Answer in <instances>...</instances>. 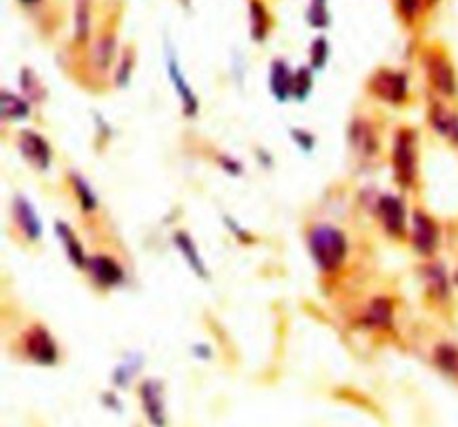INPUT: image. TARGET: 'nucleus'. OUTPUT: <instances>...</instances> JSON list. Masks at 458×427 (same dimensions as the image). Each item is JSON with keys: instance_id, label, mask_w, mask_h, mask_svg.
Masks as SVG:
<instances>
[{"instance_id": "f257e3e1", "label": "nucleus", "mask_w": 458, "mask_h": 427, "mask_svg": "<svg viewBox=\"0 0 458 427\" xmlns=\"http://www.w3.org/2000/svg\"><path fill=\"white\" fill-rule=\"evenodd\" d=\"M307 249L313 267L322 276H338L349 260V237L331 222H316L307 228Z\"/></svg>"}, {"instance_id": "f03ea898", "label": "nucleus", "mask_w": 458, "mask_h": 427, "mask_svg": "<svg viewBox=\"0 0 458 427\" xmlns=\"http://www.w3.org/2000/svg\"><path fill=\"white\" fill-rule=\"evenodd\" d=\"M392 173L401 191H414L420 179L419 130L401 125L392 134Z\"/></svg>"}, {"instance_id": "7ed1b4c3", "label": "nucleus", "mask_w": 458, "mask_h": 427, "mask_svg": "<svg viewBox=\"0 0 458 427\" xmlns=\"http://www.w3.org/2000/svg\"><path fill=\"white\" fill-rule=\"evenodd\" d=\"M420 67H423L434 97L452 103L458 101V70L447 52L438 47H428L420 54Z\"/></svg>"}, {"instance_id": "20e7f679", "label": "nucleus", "mask_w": 458, "mask_h": 427, "mask_svg": "<svg viewBox=\"0 0 458 427\" xmlns=\"http://www.w3.org/2000/svg\"><path fill=\"white\" fill-rule=\"evenodd\" d=\"M365 88L371 98L389 107L407 106L411 97L410 74L405 70H396V67H378V70H374L367 79Z\"/></svg>"}, {"instance_id": "39448f33", "label": "nucleus", "mask_w": 458, "mask_h": 427, "mask_svg": "<svg viewBox=\"0 0 458 427\" xmlns=\"http://www.w3.org/2000/svg\"><path fill=\"white\" fill-rule=\"evenodd\" d=\"M374 218L378 219L385 235L394 242H407L410 237L411 213L405 197L398 192H383L374 200Z\"/></svg>"}, {"instance_id": "423d86ee", "label": "nucleus", "mask_w": 458, "mask_h": 427, "mask_svg": "<svg viewBox=\"0 0 458 427\" xmlns=\"http://www.w3.org/2000/svg\"><path fill=\"white\" fill-rule=\"evenodd\" d=\"M410 242L411 251H414L419 258L432 260L437 258L438 251L443 246V226L432 213H428L425 209H414L411 210L410 219Z\"/></svg>"}, {"instance_id": "0eeeda50", "label": "nucleus", "mask_w": 458, "mask_h": 427, "mask_svg": "<svg viewBox=\"0 0 458 427\" xmlns=\"http://www.w3.org/2000/svg\"><path fill=\"white\" fill-rule=\"evenodd\" d=\"M419 280L428 300H432L434 304L452 303V295L456 291L454 273L447 271V267L441 260H425L419 267Z\"/></svg>"}, {"instance_id": "6e6552de", "label": "nucleus", "mask_w": 458, "mask_h": 427, "mask_svg": "<svg viewBox=\"0 0 458 427\" xmlns=\"http://www.w3.org/2000/svg\"><path fill=\"white\" fill-rule=\"evenodd\" d=\"M16 148L21 152V157L25 159V164L30 168H34L36 173H47L54 164V150L52 143L45 134H40L38 130L31 128H21L16 134Z\"/></svg>"}, {"instance_id": "1a4fd4ad", "label": "nucleus", "mask_w": 458, "mask_h": 427, "mask_svg": "<svg viewBox=\"0 0 458 427\" xmlns=\"http://www.w3.org/2000/svg\"><path fill=\"white\" fill-rule=\"evenodd\" d=\"M425 116H428V125L432 128V132L437 137H441L447 146L458 150V107L454 103L432 94L428 98V112H425Z\"/></svg>"}, {"instance_id": "9d476101", "label": "nucleus", "mask_w": 458, "mask_h": 427, "mask_svg": "<svg viewBox=\"0 0 458 427\" xmlns=\"http://www.w3.org/2000/svg\"><path fill=\"white\" fill-rule=\"evenodd\" d=\"M85 276L89 278L98 291H114L125 285V269L114 255L92 253L85 267Z\"/></svg>"}, {"instance_id": "9b49d317", "label": "nucleus", "mask_w": 458, "mask_h": 427, "mask_svg": "<svg viewBox=\"0 0 458 427\" xmlns=\"http://www.w3.org/2000/svg\"><path fill=\"white\" fill-rule=\"evenodd\" d=\"M21 340H22V352H25V356L30 358L31 363H36V365L49 367L58 363L56 338L49 334L47 327L34 322V325L27 327Z\"/></svg>"}, {"instance_id": "f8f14e48", "label": "nucleus", "mask_w": 458, "mask_h": 427, "mask_svg": "<svg viewBox=\"0 0 458 427\" xmlns=\"http://www.w3.org/2000/svg\"><path fill=\"white\" fill-rule=\"evenodd\" d=\"M347 143L358 159L371 161L374 157L380 155V137L376 132L374 121L362 115H356L349 121Z\"/></svg>"}, {"instance_id": "ddd939ff", "label": "nucleus", "mask_w": 458, "mask_h": 427, "mask_svg": "<svg viewBox=\"0 0 458 427\" xmlns=\"http://www.w3.org/2000/svg\"><path fill=\"white\" fill-rule=\"evenodd\" d=\"M9 213H12V222L16 226V231L21 233L22 240L30 242V244H36V242L43 240V222H40L38 210H36V206L22 192H16L12 197Z\"/></svg>"}, {"instance_id": "4468645a", "label": "nucleus", "mask_w": 458, "mask_h": 427, "mask_svg": "<svg viewBox=\"0 0 458 427\" xmlns=\"http://www.w3.org/2000/svg\"><path fill=\"white\" fill-rule=\"evenodd\" d=\"M165 70H168V79L174 88V97L179 98V106H182V115L186 119H195L199 115L201 101L195 90H192L191 81L183 74L182 63H179V58L174 54H168V58H165Z\"/></svg>"}, {"instance_id": "2eb2a0df", "label": "nucleus", "mask_w": 458, "mask_h": 427, "mask_svg": "<svg viewBox=\"0 0 458 427\" xmlns=\"http://www.w3.org/2000/svg\"><path fill=\"white\" fill-rule=\"evenodd\" d=\"M170 242H173L174 251L183 258V262L188 264L192 276H197L199 280H210L208 264H206L204 255H201L199 246H197V242L192 240L191 233L183 231V228H177V231H173V235H170Z\"/></svg>"}, {"instance_id": "dca6fc26", "label": "nucleus", "mask_w": 458, "mask_h": 427, "mask_svg": "<svg viewBox=\"0 0 458 427\" xmlns=\"http://www.w3.org/2000/svg\"><path fill=\"white\" fill-rule=\"evenodd\" d=\"M54 233H56V240L61 242L63 253H65V260L70 262V267L74 269V271L85 273L89 255L88 251H85V244L81 242V237L76 235V231L72 228V224L56 219V222H54Z\"/></svg>"}, {"instance_id": "f3484780", "label": "nucleus", "mask_w": 458, "mask_h": 427, "mask_svg": "<svg viewBox=\"0 0 458 427\" xmlns=\"http://www.w3.org/2000/svg\"><path fill=\"white\" fill-rule=\"evenodd\" d=\"M394 312H396V303L389 295H376L367 303L365 312H362V327L367 329H392L394 327Z\"/></svg>"}, {"instance_id": "a211bd4d", "label": "nucleus", "mask_w": 458, "mask_h": 427, "mask_svg": "<svg viewBox=\"0 0 458 427\" xmlns=\"http://www.w3.org/2000/svg\"><path fill=\"white\" fill-rule=\"evenodd\" d=\"M293 76L295 70L284 58H276L268 67V92L277 103L293 101Z\"/></svg>"}, {"instance_id": "6ab92c4d", "label": "nucleus", "mask_w": 458, "mask_h": 427, "mask_svg": "<svg viewBox=\"0 0 458 427\" xmlns=\"http://www.w3.org/2000/svg\"><path fill=\"white\" fill-rule=\"evenodd\" d=\"M67 184H70V191L74 195L76 204H79V210L89 218V215H97L98 209H101V201H98L97 191H94L92 184L88 182L85 175H81L79 170H70L67 173Z\"/></svg>"}, {"instance_id": "aec40b11", "label": "nucleus", "mask_w": 458, "mask_h": 427, "mask_svg": "<svg viewBox=\"0 0 458 427\" xmlns=\"http://www.w3.org/2000/svg\"><path fill=\"white\" fill-rule=\"evenodd\" d=\"M143 412L148 421L155 427H165V406H164V388L157 380H143L139 388Z\"/></svg>"}, {"instance_id": "412c9836", "label": "nucleus", "mask_w": 458, "mask_h": 427, "mask_svg": "<svg viewBox=\"0 0 458 427\" xmlns=\"http://www.w3.org/2000/svg\"><path fill=\"white\" fill-rule=\"evenodd\" d=\"M31 106L21 92H12L9 88L0 90V119L3 124H21L31 116Z\"/></svg>"}, {"instance_id": "4be33fe9", "label": "nucleus", "mask_w": 458, "mask_h": 427, "mask_svg": "<svg viewBox=\"0 0 458 427\" xmlns=\"http://www.w3.org/2000/svg\"><path fill=\"white\" fill-rule=\"evenodd\" d=\"M116 61H119V43H116V36L103 34L92 47L94 70L98 74H106V72H110L112 65H116Z\"/></svg>"}, {"instance_id": "5701e85b", "label": "nucleus", "mask_w": 458, "mask_h": 427, "mask_svg": "<svg viewBox=\"0 0 458 427\" xmlns=\"http://www.w3.org/2000/svg\"><path fill=\"white\" fill-rule=\"evenodd\" d=\"M249 31L255 43H264L271 34V13L262 0H249Z\"/></svg>"}, {"instance_id": "b1692460", "label": "nucleus", "mask_w": 458, "mask_h": 427, "mask_svg": "<svg viewBox=\"0 0 458 427\" xmlns=\"http://www.w3.org/2000/svg\"><path fill=\"white\" fill-rule=\"evenodd\" d=\"M18 90H21V94L27 101L36 103V106H40V103L47 98V88H45L40 76L36 74L31 67H22V70L18 72Z\"/></svg>"}, {"instance_id": "393cba45", "label": "nucleus", "mask_w": 458, "mask_h": 427, "mask_svg": "<svg viewBox=\"0 0 458 427\" xmlns=\"http://www.w3.org/2000/svg\"><path fill=\"white\" fill-rule=\"evenodd\" d=\"M432 361L443 374L450 376V379H458V345L456 343H450V340L438 343L437 347H434Z\"/></svg>"}, {"instance_id": "a878e982", "label": "nucleus", "mask_w": 458, "mask_h": 427, "mask_svg": "<svg viewBox=\"0 0 458 427\" xmlns=\"http://www.w3.org/2000/svg\"><path fill=\"white\" fill-rule=\"evenodd\" d=\"M89 31H92V7L89 0H76L74 9V40L79 45L89 43Z\"/></svg>"}, {"instance_id": "bb28decb", "label": "nucleus", "mask_w": 458, "mask_h": 427, "mask_svg": "<svg viewBox=\"0 0 458 427\" xmlns=\"http://www.w3.org/2000/svg\"><path fill=\"white\" fill-rule=\"evenodd\" d=\"M134 65H137V56H134V49L128 47L116 61L114 72H112V83H114L116 90H125L132 81Z\"/></svg>"}, {"instance_id": "cd10ccee", "label": "nucleus", "mask_w": 458, "mask_h": 427, "mask_svg": "<svg viewBox=\"0 0 458 427\" xmlns=\"http://www.w3.org/2000/svg\"><path fill=\"white\" fill-rule=\"evenodd\" d=\"M313 85H316V72L311 70V65L295 67L293 101H298V103L309 101V97L313 94Z\"/></svg>"}, {"instance_id": "c85d7f7f", "label": "nucleus", "mask_w": 458, "mask_h": 427, "mask_svg": "<svg viewBox=\"0 0 458 427\" xmlns=\"http://www.w3.org/2000/svg\"><path fill=\"white\" fill-rule=\"evenodd\" d=\"M331 58V45L325 36H318L309 47V65L313 72H322Z\"/></svg>"}, {"instance_id": "c756f323", "label": "nucleus", "mask_w": 458, "mask_h": 427, "mask_svg": "<svg viewBox=\"0 0 458 427\" xmlns=\"http://www.w3.org/2000/svg\"><path fill=\"white\" fill-rule=\"evenodd\" d=\"M215 164H217V168L222 170L224 175H228V177L237 179V177H244V161L240 159V157L231 155V152H215Z\"/></svg>"}, {"instance_id": "7c9ffc66", "label": "nucleus", "mask_w": 458, "mask_h": 427, "mask_svg": "<svg viewBox=\"0 0 458 427\" xmlns=\"http://www.w3.org/2000/svg\"><path fill=\"white\" fill-rule=\"evenodd\" d=\"M289 137L291 141L295 143V148H298L300 152H304V155H311V152L316 150L318 137L309 128H291Z\"/></svg>"}, {"instance_id": "2f4dec72", "label": "nucleus", "mask_w": 458, "mask_h": 427, "mask_svg": "<svg viewBox=\"0 0 458 427\" xmlns=\"http://www.w3.org/2000/svg\"><path fill=\"white\" fill-rule=\"evenodd\" d=\"M307 21L309 25L316 27V30H327V27L331 25V13H329V7L322 3H313L309 4L307 9Z\"/></svg>"}, {"instance_id": "473e14b6", "label": "nucleus", "mask_w": 458, "mask_h": 427, "mask_svg": "<svg viewBox=\"0 0 458 427\" xmlns=\"http://www.w3.org/2000/svg\"><path fill=\"white\" fill-rule=\"evenodd\" d=\"M222 222H224V226L228 228V233H231V235L235 237V240L240 242V244H244V246H250V244H255V242H258V237H255L253 233L249 231V228H246V226H242V224L237 222L235 218H231V215H224V218H222Z\"/></svg>"}, {"instance_id": "72a5a7b5", "label": "nucleus", "mask_w": 458, "mask_h": 427, "mask_svg": "<svg viewBox=\"0 0 458 427\" xmlns=\"http://www.w3.org/2000/svg\"><path fill=\"white\" fill-rule=\"evenodd\" d=\"M139 367H141V361H139V358L137 361H132V358H125V361L114 370V376H112L114 385H119V388H128L130 380H132V376L137 374Z\"/></svg>"}, {"instance_id": "f704fd0d", "label": "nucleus", "mask_w": 458, "mask_h": 427, "mask_svg": "<svg viewBox=\"0 0 458 427\" xmlns=\"http://www.w3.org/2000/svg\"><path fill=\"white\" fill-rule=\"evenodd\" d=\"M425 4H428V0H396L398 13H401L403 21H405L407 25H411V22L419 18V13L423 12Z\"/></svg>"}, {"instance_id": "c9c22d12", "label": "nucleus", "mask_w": 458, "mask_h": 427, "mask_svg": "<svg viewBox=\"0 0 458 427\" xmlns=\"http://www.w3.org/2000/svg\"><path fill=\"white\" fill-rule=\"evenodd\" d=\"M94 121H97V130H98V134H101V139H106V141H110V139H112V128H110V124H107V121L103 119L101 115H94Z\"/></svg>"}, {"instance_id": "e433bc0d", "label": "nucleus", "mask_w": 458, "mask_h": 427, "mask_svg": "<svg viewBox=\"0 0 458 427\" xmlns=\"http://www.w3.org/2000/svg\"><path fill=\"white\" fill-rule=\"evenodd\" d=\"M258 157H259V164L264 166V168H273V155L268 150H264V148H258Z\"/></svg>"}, {"instance_id": "4c0bfd02", "label": "nucleus", "mask_w": 458, "mask_h": 427, "mask_svg": "<svg viewBox=\"0 0 458 427\" xmlns=\"http://www.w3.org/2000/svg\"><path fill=\"white\" fill-rule=\"evenodd\" d=\"M21 4H25V7H31V4H38L40 0H18Z\"/></svg>"}, {"instance_id": "58836bf2", "label": "nucleus", "mask_w": 458, "mask_h": 427, "mask_svg": "<svg viewBox=\"0 0 458 427\" xmlns=\"http://www.w3.org/2000/svg\"><path fill=\"white\" fill-rule=\"evenodd\" d=\"M454 285H456V291H458V262H456V267H454Z\"/></svg>"}]
</instances>
